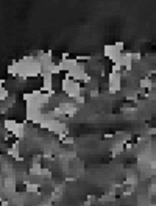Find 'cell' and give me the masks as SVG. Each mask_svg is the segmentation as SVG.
Wrapping results in <instances>:
<instances>
[{
	"instance_id": "1",
	"label": "cell",
	"mask_w": 156,
	"mask_h": 206,
	"mask_svg": "<svg viewBox=\"0 0 156 206\" xmlns=\"http://www.w3.org/2000/svg\"><path fill=\"white\" fill-rule=\"evenodd\" d=\"M151 86H153V83H151V80H148V78H145V80L141 81V87H151Z\"/></svg>"
}]
</instances>
